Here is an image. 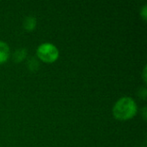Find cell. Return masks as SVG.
<instances>
[{"instance_id": "cell-1", "label": "cell", "mask_w": 147, "mask_h": 147, "mask_svg": "<svg viewBox=\"0 0 147 147\" xmlns=\"http://www.w3.org/2000/svg\"><path fill=\"white\" fill-rule=\"evenodd\" d=\"M137 113V105L134 99L122 97L116 102L113 109L114 116L117 120L127 121L133 118Z\"/></svg>"}, {"instance_id": "cell-2", "label": "cell", "mask_w": 147, "mask_h": 147, "mask_svg": "<svg viewBox=\"0 0 147 147\" xmlns=\"http://www.w3.org/2000/svg\"><path fill=\"white\" fill-rule=\"evenodd\" d=\"M37 56L46 63H53L59 58V50L51 43H43L37 48Z\"/></svg>"}, {"instance_id": "cell-3", "label": "cell", "mask_w": 147, "mask_h": 147, "mask_svg": "<svg viewBox=\"0 0 147 147\" xmlns=\"http://www.w3.org/2000/svg\"><path fill=\"white\" fill-rule=\"evenodd\" d=\"M9 57V46L0 40V64H3L7 61Z\"/></svg>"}, {"instance_id": "cell-4", "label": "cell", "mask_w": 147, "mask_h": 147, "mask_svg": "<svg viewBox=\"0 0 147 147\" xmlns=\"http://www.w3.org/2000/svg\"><path fill=\"white\" fill-rule=\"evenodd\" d=\"M36 26V19L33 16H28L25 18L23 22V27L27 31H32Z\"/></svg>"}, {"instance_id": "cell-5", "label": "cell", "mask_w": 147, "mask_h": 147, "mask_svg": "<svg viewBox=\"0 0 147 147\" xmlns=\"http://www.w3.org/2000/svg\"><path fill=\"white\" fill-rule=\"evenodd\" d=\"M27 55V50L25 48H20L18 50H16L14 54H13V59L15 62L16 63H19L21 62L22 60H23L25 59Z\"/></svg>"}, {"instance_id": "cell-6", "label": "cell", "mask_w": 147, "mask_h": 147, "mask_svg": "<svg viewBox=\"0 0 147 147\" xmlns=\"http://www.w3.org/2000/svg\"><path fill=\"white\" fill-rule=\"evenodd\" d=\"M39 62L38 60H36L34 58H32L31 59L28 60V69L30 71H36L39 69Z\"/></svg>"}, {"instance_id": "cell-7", "label": "cell", "mask_w": 147, "mask_h": 147, "mask_svg": "<svg viewBox=\"0 0 147 147\" xmlns=\"http://www.w3.org/2000/svg\"><path fill=\"white\" fill-rule=\"evenodd\" d=\"M141 16L144 18V20H146L147 17V11H146V5H145L143 7V9H141Z\"/></svg>"}, {"instance_id": "cell-8", "label": "cell", "mask_w": 147, "mask_h": 147, "mask_svg": "<svg viewBox=\"0 0 147 147\" xmlns=\"http://www.w3.org/2000/svg\"><path fill=\"white\" fill-rule=\"evenodd\" d=\"M143 78H144V81L146 82V66H145L144 68V72H143Z\"/></svg>"}, {"instance_id": "cell-9", "label": "cell", "mask_w": 147, "mask_h": 147, "mask_svg": "<svg viewBox=\"0 0 147 147\" xmlns=\"http://www.w3.org/2000/svg\"><path fill=\"white\" fill-rule=\"evenodd\" d=\"M146 108H144L143 109V117H144L145 120L146 119Z\"/></svg>"}]
</instances>
